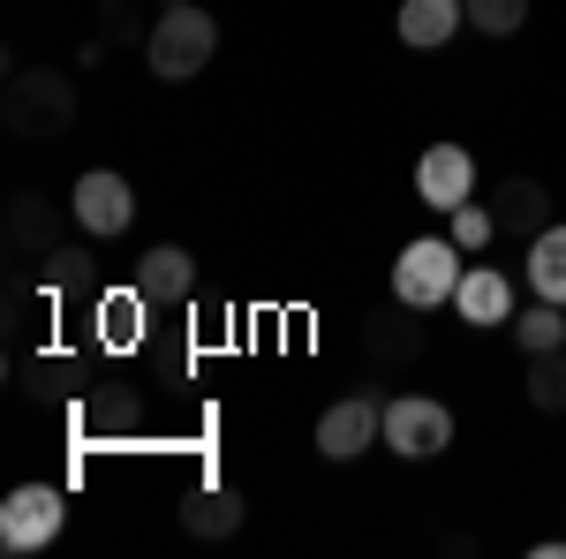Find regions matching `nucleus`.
Masks as SVG:
<instances>
[{"mask_svg":"<svg viewBox=\"0 0 566 559\" xmlns=\"http://www.w3.org/2000/svg\"><path fill=\"white\" fill-rule=\"evenodd\" d=\"M453 310L469 318V325H514V280L499 272V265H469L461 272V288H453Z\"/></svg>","mask_w":566,"mask_h":559,"instance_id":"12","label":"nucleus"},{"mask_svg":"<svg viewBox=\"0 0 566 559\" xmlns=\"http://www.w3.org/2000/svg\"><path fill=\"white\" fill-rule=\"evenodd\" d=\"M386 446L400 462H431L453 446V408L446 401H423V393H400L386 401Z\"/></svg>","mask_w":566,"mask_h":559,"instance_id":"5","label":"nucleus"},{"mask_svg":"<svg viewBox=\"0 0 566 559\" xmlns=\"http://www.w3.org/2000/svg\"><path fill=\"white\" fill-rule=\"evenodd\" d=\"M469 8V31H483V39H514L528 23V0H461Z\"/></svg>","mask_w":566,"mask_h":559,"instance_id":"23","label":"nucleus"},{"mask_svg":"<svg viewBox=\"0 0 566 559\" xmlns=\"http://www.w3.org/2000/svg\"><path fill=\"white\" fill-rule=\"evenodd\" d=\"M212 53H219V23L197 0H181V8H159V23H151V39H144V69H151L159 84H197V76L212 69Z\"/></svg>","mask_w":566,"mask_h":559,"instance_id":"2","label":"nucleus"},{"mask_svg":"<svg viewBox=\"0 0 566 559\" xmlns=\"http://www.w3.org/2000/svg\"><path fill=\"white\" fill-rule=\"evenodd\" d=\"M528 288L544 302H566V219H552V227L528 242Z\"/></svg>","mask_w":566,"mask_h":559,"instance_id":"17","label":"nucleus"},{"mask_svg":"<svg viewBox=\"0 0 566 559\" xmlns=\"http://www.w3.org/2000/svg\"><path fill=\"white\" fill-rule=\"evenodd\" d=\"M392 23H400V45L438 53V45L469 23V8H461V0H400V15H392Z\"/></svg>","mask_w":566,"mask_h":559,"instance_id":"14","label":"nucleus"},{"mask_svg":"<svg viewBox=\"0 0 566 559\" xmlns=\"http://www.w3.org/2000/svg\"><path fill=\"white\" fill-rule=\"evenodd\" d=\"M144 310H151V302H144V288H114V296H98L91 325H98V341H106L114 355H122V348H136V341H144Z\"/></svg>","mask_w":566,"mask_h":559,"instance_id":"16","label":"nucleus"},{"mask_svg":"<svg viewBox=\"0 0 566 559\" xmlns=\"http://www.w3.org/2000/svg\"><path fill=\"white\" fill-rule=\"evenodd\" d=\"M159 8H181V0H159Z\"/></svg>","mask_w":566,"mask_h":559,"instance_id":"25","label":"nucleus"},{"mask_svg":"<svg viewBox=\"0 0 566 559\" xmlns=\"http://www.w3.org/2000/svg\"><path fill=\"white\" fill-rule=\"evenodd\" d=\"M469 250L453 242V235H423V242H408L400 258H392V296L408 302V310H438V302H453L461 288V272H469Z\"/></svg>","mask_w":566,"mask_h":559,"instance_id":"3","label":"nucleus"},{"mask_svg":"<svg viewBox=\"0 0 566 559\" xmlns=\"http://www.w3.org/2000/svg\"><path fill=\"white\" fill-rule=\"evenodd\" d=\"M61 521H69L61 484H15V491L0 499V545H8V552H45V545L61 537Z\"/></svg>","mask_w":566,"mask_h":559,"instance_id":"4","label":"nucleus"},{"mask_svg":"<svg viewBox=\"0 0 566 559\" xmlns=\"http://www.w3.org/2000/svg\"><path fill=\"white\" fill-rule=\"evenodd\" d=\"M144 424V393L136 386H106L84 401V431H106V438H122V431Z\"/></svg>","mask_w":566,"mask_h":559,"instance_id":"19","label":"nucleus"},{"mask_svg":"<svg viewBox=\"0 0 566 559\" xmlns=\"http://www.w3.org/2000/svg\"><path fill=\"white\" fill-rule=\"evenodd\" d=\"M528 408L536 416H566V348L528 355Z\"/></svg>","mask_w":566,"mask_h":559,"instance_id":"20","label":"nucleus"},{"mask_svg":"<svg viewBox=\"0 0 566 559\" xmlns=\"http://www.w3.org/2000/svg\"><path fill=\"white\" fill-rule=\"evenodd\" d=\"M8 250H15V258L61 250V205H45V197H8Z\"/></svg>","mask_w":566,"mask_h":559,"instance_id":"15","label":"nucleus"},{"mask_svg":"<svg viewBox=\"0 0 566 559\" xmlns=\"http://www.w3.org/2000/svg\"><path fill=\"white\" fill-rule=\"evenodd\" d=\"M416 197H423L431 213L469 205V197H476V152H469V144H431V152L416 159Z\"/></svg>","mask_w":566,"mask_h":559,"instance_id":"8","label":"nucleus"},{"mask_svg":"<svg viewBox=\"0 0 566 559\" xmlns=\"http://www.w3.org/2000/svg\"><path fill=\"white\" fill-rule=\"evenodd\" d=\"M491 219H499V235H506V242H536V235L552 227V189H544V182H528V174H514V182H499Z\"/></svg>","mask_w":566,"mask_h":559,"instance_id":"11","label":"nucleus"},{"mask_svg":"<svg viewBox=\"0 0 566 559\" xmlns=\"http://www.w3.org/2000/svg\"><path fill=\"white\" fill-rule=\"evenodd\" d=\"M446 235H453L461 250H483V242L499 235V219H491V205H476V197H469V205H453V213H446Z\"/></svg>","mask_w":566,"mask_h":559,"instance_id":"24","label":"nucleus"},{"mask_svg":"<svg viewBox=\"0 0 566 559\" xmlns=\"http://www.w3.org/2000/svg\"><path fill=\"white\" fill-rule=\"evenodd\" d=\"M0 122H8V136H23V144H53V136H69V122H76V84L61 69H8Z\"/></svg>","mask_w":566,"mask_h":559,"instance_id":"1","label":"nucleus"},{"mask_svg":"<svg viewBox=\"0 0 566 559\" xmlns=\"http://www.w3.org/2000/svg\"><path fill=\"white\" fill-rule=\"evenodd\" d=\"M514 341L528 348V355H544V348H566V302H528V310H514Z\"/></svg>","mask_w":566,"mask_h":559,"instance_id":"21","label":"nucleus"},{"mask_svg":"<svg viewBox=\"0 0 566 559\" xmlns=\"http://www.w3.org/2000/svg\"><path fill=\"white\" fill-rule=\"evenodd\" d=\"M136 288L151 310H175V302L197 296V258L181 250V242H151L144 258H136Z\"/></svg>","mask_w":566,"mask_h":559,"instance_id":"10","label":"nucleus"},{"mask_svg":"<svg viewBox=\"0 0 566 559\" xmlns=\"http://www.w3.org/2000/svg\"><path fill=\"white\" fill-rule=\"evenodd\" d=\"M69 219H76L84 235H129L136 189L114 167H91V174H76V189H69Z\"/></svg>","mask_w":566,"mask_h":559,"instance_id":"7","label":"nucleus"},{"mask_svg":"<svg viewBox=\"0 0 566 559\" xmlns=\"http://www.w3.org/2000/svg\"><path fill=\"white\" fill-rule=\"evenodd\" d=\"M370 446H386V401L348 393V401H333V408L317 416V454H325V462H355V454H370Z\"/></svg>","mask_w":566,"mask_h":559,"instance_id":"6","label":"nucleus"},{"mask_svg":"<svg viewBox=\"0 0 566 559\" xmlns=\"http://www.w3.org/2000/svg\"><path fill=\"white\" fill-rule=\"evenodd\" d=\"M39 280H45V296H91L98 288V265H91L84 242H61V250L39 258Z\"/></svg>","mask_w":566,"mask_h":559,"instance_id":"18","label":"nucleus"},{"mask_svg":"<svg viewBox=\"0 0 566 559\" xmlns=\"http://www.w3.org/2000/svg\"><path fill=\"white\" fill-rule=\"evenodd\" d=\"M159 15H144V0H98V45H144Z\"/></svg>","mask_w":566,"mask_h":559,"instance_id":"22","label":"nucleus"},{"mask_svg":"<svg viewBox=\"0 0 566 559\" xmlns=\"http://www.w3.org/2000/svg\"><path fill=\"white\" fill-rule=\"evenodd\" d=\"M242 515H250V507H242L234 484H189V491H181V529L205 537V545H212V537H234Z\"/></svg>","mask_w":566,"mask_h":559,"instance_id":"13","label":"nucleus"},{"mask_svg":"<svg viewBox=\"0 0 566 559\" xmlns=\"http://www.w3.org/2000/svg\"><path fill=\"white\" fill-rule=\"evenodd\" d=\"M423 310H408V302L392 296L386 310H370L363 318V355L378 363V371H400V363H416L423 355V325H416Z\"/></svg>","mask_w":566,"mask_h":559,"instance_id":"9","label":"nucleus"}]
</instances>
